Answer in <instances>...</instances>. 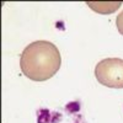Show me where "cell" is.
I'll return each mask as SVG.
<instances>
[{
    "mask_svg": "<svg viewBox=\"0 0 123 123\" xmlns=\"http://www.w3.org/2000/svg\"><path fill=\"white\" fill-rule=\"evenodd\" d=\"M86 5H89L90 9H92L94 11L102 14V15H107V14H112L116 10H118L122 5L121 1H111V3H106V1H87Z\"/></svg>",
    "mask_w": 123,
    "mask_h": 123,
    "instance_id": "cell-3",
    "label": "cell"
},
{
    "mask_svg": "<svg viewBox=\"0 0 123 123\" xmlns=\"http://www.w3.org/2000/svg\"><path fill=\"white\" fill-rule=\"evenodd\" d=\"M116 25H117V30H118V32L123 36V11L117 16V18H116Z\"/></svg>",
    "mask_w": 123,
    "mask_h": 123,
    "instance_id": "cell-4",
    "label": "cell"
},
{
    "mask_svg": "<svg viewBox=\"0 0 123 123\" xmlns=\"http://www.w3.org/2000/svg\"><path fill=\"white\" fill-rule=\"evenodd\" d=\"M62 57L58 48L48 41L30 43L21 54L20 68L22 74L33 81H46L59 70Z\"/></svg>",
    "mask_w": 123,
    "mask_h": 123,
    "instance_id": "cell-1",
    "label": "cell"
},
{
    "mask_svg": "<svg viewBox=\"0 0 123 123\" xmlns=\"http://www.w3.org/2000/svg\"><path fill=\"white\" fill-rule=\"evenodd\" d=\"M97 81L107 87L123 89V59L106 58L98 62L95 68Z\"/></svg>",
    "mask_w": 123,
    "mask_h": 123,
    "instance_id": "cell-2",
    "label": "cell"
}]
</instances>
